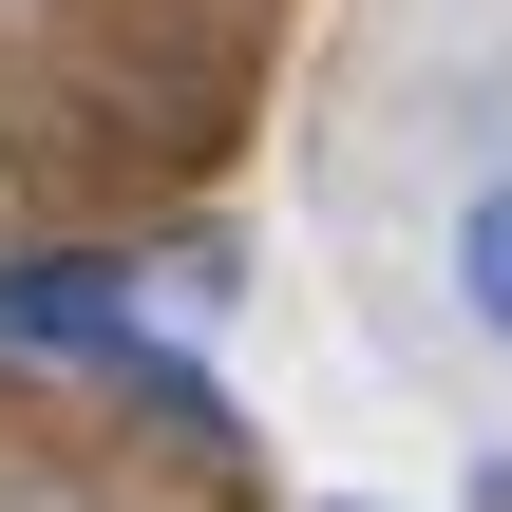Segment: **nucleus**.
I'll return each instance as SVG.
<instances>
[{
    "mask_svg": "<svg viewBox=\"0 0 512 512\" xmlns=\"http://www.w3.org/2000/svg\"><path fill=\"white\" fill-rule=\"evenodd\" d=\"M0 342H38V361H114V380H152V399H190V418H209V380H190V361H171L95 266H0Z\"/></svg>",
    "mask_w": 512,
    "mask_h": 512,
    "instance_id": "nucleus-1",
    "label": "nucleus"
},
{
    "mask_svg": "<svg viewBox=\"0 0 512 512\" xmlns=\"http://www.w3.org/2000/svg\"><path fill=\"white\" fill-rule=\"evenodd\" d=\"M456 304L512 342V190H475V209H456Z\"/></svg>",
    "mask_w": 512,
    "mask_h": 512,
    "instance_id": "nucleus-2",
    "label": "nucleus"
}]
</instances>
